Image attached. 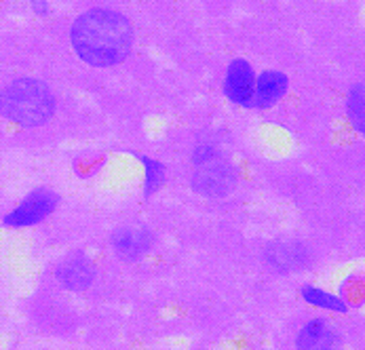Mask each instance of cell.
Instances as JSON below:
<instances>
[{
	"instance_id": "1",
	"label": "cell",
	"mask_w": 365,
	"mask_h": 350,
	"mask_svg": "<svg viewBox=\"0 0 365 350\" xmlns=\"http://www.w3.org/2000/svg\"><path fill=\"white\" fill-rule=\"evenodd\" d=\"M74 53L89 66L110 68L125 61L133 47V30L125 15L93 9L76 17L70 30Z\"/></svg>"
},
{
	"instance_id": "2",
	"label": "cell",
	"mask_w": 365,
	"mask_h": 350,
	"mask_svg": "<svg viewBox=\"0 0 365 350\" xmlns=\"http://www.w3.org/2000/svg\"><path fill=\"white\" fill-rule=\"evenodd\" d=\"M55 112L51 89L36 78L13 81L0 93V114L19 127H41Z\"/></svg>"
},
{
	"instance_id": "3",
	"label": "cell",
	"mask_w": 365,
	"mask_h": 350,
	"mask_svg": "<svg viewBox=\"0 0 365 350\" xmlns=\"http://www.w3.org/2000/svg\"><path fill=\"white\" fill-rule=\"evenodd\" d=\"M59 207V195L51 188H34L19 200L4 217L2 226L11 230H26L49 220Z\"/></svg>"
},
{
	"instance_id": "4",
	"label": "cell",
	"mask_w": 365,
	"mask_h": 350,
	"mask_svg": "<svg viewBox=\"0 0 365 350\" xmlns=\"http://www.w3.org/2000/svg\"><path fill=\"white\" fill-rule=\"evenodd\" d=\"M237 184V169L224 156H217L192 173V188L203 197H226Z\"/></svg>"
},
{
	"instance_id": "5",
	"label": "cell",
	"mask_w": 365,
	"mask_h": 350,
	"mask_svg": "<svg viewBox=\"0 0 365 350\" xmlns=\"http://www.w3.org/2000/svg\"><path fill=\"white\" fill-rule=\"evenodd\" d=\"M224 96L241 108H252L254 89H256V72L252 63L243 57H237L228 63L224 76Z\"/></svg>"
},
{
	"instance_id": "6",
	"label": "cell",
	"mask_w": 365,
	"mask_h": 350,
	"mask_svg": "<svg viewBox=\"0 0 365 350\" xmlns=\"http://www.w3.org/2000/svg\"><path fill=\"white\" fill-rule=\"evenodd\" d=\"M294 344L296 350H342L344 346L342 334L325 316L309 319L296 334Z\"/></svg>"
},
{
	"instance_id": "7",
	"label": "cell",
	"mask_w": 365,
	"mask_h": 350,
	"mask_svg": "<svg viewBox=\"0 0 365 350\" xmlns=\"http://www.w3.org/2000/svg\"><path fill=\"white\" fill-rule=\"evenodd\" d=\"M55 279L70 292H85L96 281V266L85 253H74L57 264Z\"/></svg>"
},
{
	"instance_id": "8",
	"label": "cell",
	"mask_w": 365,
	"mask_h": 350,
	"mask_svg": "<svg viewBox=\"0 0 365 350\" xmlns=\"http://www.w3.org/2000/svg\"><path fill=\"white\" fill-rule=\"evenodd\" d=\"M112 249L123 262H138L153 247V235L144 226H120L112 232Z\"/></svg>"
},
{
	"instance_id": "9",
	"label": "cell",
	"mask_w": 365,
	"mask_h": 350,
	"mask_svg": "<svg viewBox=\"0 0 365 350\" xmlns=\"http://www.w3.org/2000/svg\"><path fill=\"white\" fill-rule=\"evenodd\" d=\"M289 78L285 72L279 70H264L256 76V89H254V101L252 108L256 110H270L287 96Z\"/></svg>"
},
{
	"instance_id": "10",
	"label": "cell",
	"mask_w": 365,
	"mask_h": 350,
	"mask_svg": "<svg viewBox=\"0 0 365 350\" xmlns=\"http://www.w3.org/2000/svg\"><path fill=\"white\" fill-rule=\"evenodd\" d=\"M300 298L307 302L309 306L331 312V314H349L351 312V304L344 300L340 294H334L325 287L319 285H302L300 287Z\"/></svg>"
},
{
	"instance_id": "11",
	"label": "cell",
	"mask_w": 365,
	"mask_h": 350,
	"mask_svg": "<svg viewBox=\"0 0 365 350\" xmlns=\"http://www.w3.org/2000/svg\"><path fill=\"white\" fill-rule=\"evenodd\" d=\"M135 158H138V163L142 165V171H144L142 197L150 199L165 186V182H167V167H165V163H160L158 158H153L148 154H135Z\"/></svg>"
},
{
	"instance_id": "12",
	"label": "cell",
	"mask_w": 365,
	"mask_h": 350,
	"mask_svg": "<svg viewBox=\"0 0 365 350\" xmlns=\"http://www.w3.org/2000/svg\"><path fill=\"white\" fill-rule=\"evenodd\" d=\"M266 259L270 266H274L281 272L294 270L298 268L300 262H304V253H302V245L298 243H283L277 241L266 249Z\"/></svg>"
},
{
	"instance_id": "13",
	"label": "cell",
	"mask_w": 365,
	"mask_h": 350,
	"mask_svg": "<svg viewBox=\"0 0 365 350\" xmlns=\"http://www.w3.org/2000/svg\"><path fill=\"white\" fill-rule=\"evenodd\" d=\"M364 85H353L351 91H349V98H346V114H349V120L351 125L355 127L357 133H364L365 131V112H364Z\"/></svg>"
},
{
	"instance_id": "14",
	"label": "cell",
	"mask_w": 365,
	"mask_h": 350,
	"mask_svg": "<svg viewBox=\"0 0 365 350\" xmlns=\"http://www.w3.org/2000/svg\"><path fill=\"white\" fill-rule=\"evenodd\" d=\"M78 163H85V169H78L81 177H96L102 169L106 167L104 158H81Z\"/></svg>"
},
{
	"instance_id": "15",
	"label": "cell",
	"mask_w": 365,
	"mask_h": 350,
	"mask_svg": "<svg viewBox=\"0 0 365 350\" xmlns=\"http://www.w3.org/2000/svg\"><path fill=\"white\" fill-rule=\"evenodd\" d=\"M32 6L38 15H47L49 13V6H47V0H32Z\"/></svg>"
}]
</instances>
